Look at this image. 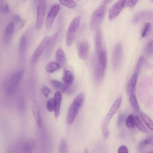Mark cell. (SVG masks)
Returning a JSON list of instances; mask_svg holds the SVG:
<instances>
[{
    "mask_svg": "<svg viewBox=\"0 0 153 153\" xmlns=\"http://www.w3.org/2000/svg\"><path fill=\"white\" fill-rule=\"evenodd\" d=\"M105 69L97 64L96 67L94 74L95 78L98 81H100L103 78Z\"/></svg>",
    "mask_w": 153,
    "mask_h": 153,
    "instance_id": "cell-24",
    "label": "cell"
},
{
    "mask_svg": "<svg viewBox=\"0 0 153 153\" xmlns=\"http://www.w3.org/2000/svg\"><path fill=\"white\" fill-rule=\"evenodd\" d=\"M15 29L13 22L9 23L6 27L3 36V41L5 44H7L11 41Z\"/></svg>",
    "mask_w": 153,
    "mask_h": 153,
    "instance_id": "cell-11",
    "label": "cell"
},
{
    "mask_svg": "<svg viewBox=\"0 0 153 153\" xmlns=\"http://www.w3.org/2000/svg\"><path fill=\"white\" fill-rule=\"evenodd\" d=\"M152 28V24L149 22L146 23L143 27L142 32V37H144L150 33Z\"/></svg>",
    "mask_w": 153,
    "mask_h": 153,
    "instance_id": "cell-28",
    "label": "cell"
},
{
    "mask_svg": "<svg viewBox=\"0 0 153 153\" xmlns=\"http://www.w3.org/2000/svg\"><path fill=\"white\" fill-rule=\"evenodd\" d=\"M84 99L83 93H80L74 98L69 107L67 112L66 121L68 124L72 123L82 106Z\"/></svg>",
    "mask_w": 153,
    "mask_h": 153,
    "instance_id": "cell-1",
    "label": "cell"
},
{
    "mask_svg": "<svg viewBox=\"0 0 153 153\" xmlns=\"http://www.w3.org/2000/svg\"><path fill=\"white\" fill-rule=\"evenodd\" d=\"M129 100L134 110L137 113H140V110L135 95L134 94L130 95Z\"/></svg>",
    "mask_w": 153,
    "mask_h": 153,
    "instance_id": "cell-26",
    "label": "cell"
},
{
    "mask_svg": "<svg viewBox=\"0 0 153 153\" xmlns=\"http://www.w3.org/2000/svg\"><path fill=\"white\" fill-rule=\"evenodd\" d=\"M148 153H153V150L150 151Z\"/></svg>",
    "mask_w": 153,
    "mask_h": 153,
    "instance_id": "cell-44",
    "label": "cell"
},
{
    "mask_svg": "<svg viewBox=\"0 0 153 153\" xmlns=\"http://www.w3.org/2000/svg\"><path fill=\"white\" fill-rule=\"evenodd\" d=\"M126 0H120L116 1L110 9L108 19L110 21L114 19L121 12L125 6Z\"/></svg>",
    "mask_w": 153,
    "mask_h": 153,
    "instance_id": "cell-7",
    "label": "cell"
},
{
    "mask_svg": "<svg viewBox=\"0 0 153 153\" xmlns=\"http://www.w3.org/2000/svg\"><path fill=\"white\" fill-rule=\"evenodd\" d=\"M61 65L57 62L50 61L48 62L45 67V69L48 73H53L60 69Z\"/></svg>",
    "mask_w": 153,
    "mask_h": 153,
    "instance_id": "cell-18",
    "label": "cell"
},
{
    "mask_svg": "<svg viewBox=\"0 0 153 153\" xmlns=\"http://www.w3.org/2000/svg\"><path fill=\"white\" fill-rule=\"evenodd\" d=\"M14 24L17 26L16 29L18 30L21 29L24 25L25 21L22 19V17L18 14H16L13 17Z\"/></svg>",
    "mask_w": 153,
    "mask_h": 153,
    "instance_id": "cell-25",
    "label": "cell"
},
{
    "mask_svg": "<svg viewBox=\"0 0 153 153\" xmlns=\"http://www.w3.org/2000/svg\"><path fill=\"white\" fill-rule=\"evenodd\" d=\"M126 126L130 128H133L134 125V118L131 114L128 115L127 117L126 121Z\"/></svg>",
    "mask_w": 153,
    "mask_h": 153,
    "instance_id": "cell-29",
    "label": "cell"
},
{
    "mask_svg": "<svg viewBox=\"0 0 153 153\" xmlns=\"http://www.w3.org/2000/svg\"><path fill=\"white\" fill-rule=\"evenodd\" d=\"M125 118V116L124 114L120 115L118 118L117 125L118 126L120 127L123 123Z\"/></svg>",
    "mask_w": 153,
    "mask_h": 153,
    "instance_id": "cell-38",
    "label": "cell"
},
{
    "mask_svg": "<svg viewBox=\"0 0 153 153\" xmlns=\"http://www.w3.org/2000/svg\"><path fill=\"white\" fill-rule=\"evenodd\" d=\"M122 101V98H118L113 104L105 117L101 126L103 136L105 139H107L109 136V132L108 126L112 117L120 107Z\"/></svg>",
    "mask_w": 153,
    "mask_h": 153,
    "instance_id": "cell-2",
    "label": "cell"
},
{
    "mask_svg": "<svg viewBox=\"0 0 153 153\" xmlns=\"http://www.w3.org/2000/svg\"><path fill=\"white\" fill-rule=\"evenodd\" d=\"M45 1H39L37 6L36 23V27L38 31L40 30L42 27L45 18Z\"/></svg>",
    "mask_w": 153,
    "mask_h": 153,
    "instance_id": "cell-5",
    "label": "cell"
},
{
    "mask_svg": "<svg viewBox=\"0 0 153 153\" xmlns=\"http://www.w3.org/2000/svg\"><path fill=\"white\" fill-rule=\"evenodd\" d=\"M137 0H127L126 1L125 6L131 8L134 7L137 4Z\"/></svg>",
    "mask_w": 153,
    "mask_h": 153,
    "instance_id": "cell-40",
    "label": "cell"
},
{
    "mask_svg": "<svg viewBox=\"0 0 153 153\" xmlns=\"http://www.w3.org/2000/svg\"><path fill=\"white\" fill-rule=\"evenodd\" d=\"M144 61V58L143 56H142L139 58L137 64L135 73L138 74L141 69Z\"/></svg>",
    "mask_w": 153,
    "mask_h": 153,
    "instance_id": "cell-36",
    "label": "cell"
},
{
    "mask_svg": "<svg viewBox=\"0 0 153 153\" xmlns=\"http://www.w3.org/2000/svg\"><path fill=\"white\" fill-rule=\"evenodd\" d=\"M42 91L43 94L46 98H47L48 97L51 91L49 88L45 86L42 87Z\"/></svg>",
    "mask_w": 153,
    "mask_h": 153,
    "instance_id": "cell-39",
    "label": "cell"
},
{
    "mask_svg": "<svg viewBox=\"0 0 153 153\" xmlns=\"http://www.w3.org/2000/svg\"><path fill=\"white\" fill-rule=\"evenodd\" d=\"M67 145L65 140L62 139L59 146V153H68Z\"/></svg>",
    "mask_w": 153,
    "mask_h": 153,
    "instance_id": "cell-31",
    "label": "cell"
},
{
    "mask_svg": "<svg viewBox=\"0 0 153 153\" xmlns=\"http://www.w3.org/2000/svg\"><path fill=\"white\" fill-rule=\"evenodd\" d=\"M153 20V11L143 10L136 13L133 17L132 21L137 23L142 21Z\"/></svg>",
    "mask_w": 153,
    "mask_h": 153,
    "instance_id": "cell-9",
    "label": "cell"
},
{
    "mask_svg": "<svg viewBox=\"0 0 153 153\" xmlns=\"http://www.w3.org/2000/svg\"><path fill=\"white\" fill-rule=\"evenodd\" d=\"M153 142V137H150L145 139L140 142L144 146L149 144Z\"/></svg>",
    "mask_w": 153,
    "mask_h": 153,
    "instance_id": "cell-42",
    "label": "cell"
},
{
    "mask_svg": "<svg viewBox=\"0 0 153 153\" xmlns=\"http://www.w3.org/2000/svg\"><path fill=\"white\" fill-rule=\"evenodd\" d=\"M59 9L60 6L57 4H53L51 7L46 18L45 22L47 29H49L51 27Z\"/></svg>",
    "mask_w": 153,
    "mask_h": 153,
    "instance_id": "cell-8",
    "label": "cell"
},
{
    "mask_svg": "<svg viewBox=\"0 0 153 153\" xmlns=\"http://www.w3.org/2000/svg\"><path fill=\"white\" fill-rule=\"evenodd\" d=\"M35 145V141L33 139H29L24 144L23 148V153H32Z\"/></svg>",
    "mask_w": 153,
    "mask_h": 153,
    "instance_id": "cell-17",
    "label": "cell"
},
{
    "mask_svg": "<svg viewBox=\"0 0 153 153\" xmlns=\"http://www.w3.org/2000/svg\"><path fill=\"white\" fill-rule=\"evenodd\" d=\"M33 114L37 126L40 128L42 126V118L36 103L33 101L31 105Z\"/></svg>",
    "mask_w": 153,
    "mask_h": 153,
    "instance_id": "cell-12",
    "label": "cell"
},
{
    "mask_svg": "<svg viewBox=\"0 0 153 153\" xmlns=\"http://www.w3.org/2000/svg\"><path fill=\"white\" fill-rule=\"evenodd\" d=\"M138 74L134 73L132 76L131 79L129 80V82L131 85L135 88L137 77Z\"/></svg>",
    "mask_w": 153,
    "mask_h": 153,
    "instance_id": "cell-37",
    "label": "cell"
},
{
    "mask_svg": "<svg viewBox=\"0 0 153 153\" xmlns=\"http://www.w3.org/2000/svg\"><path fill=\"white\" fill-rule=\"evenodd\" d=\"M51 83L53 86L55 88L60 90L61 91L63 88L64 83L57 80H52Z\"/></svg>",
    "mask_w": 153,
    "mask_h": 153,
    "instance_id": "cell-32",
    "label": "cell"
},
{
    "mask_svg": "<svg viewBox=\"0 0 153 153\" xmlns=\"http://www.w3.org/2000/svg\"><path fill=\"white\" fill-rule=\"evenodd\" d=\"M146 54L148 57L153 56V40L148 44L146 49Z\"/></svg>",
    "mask_w": 153,
    "mask_h": 153,
    "instance_id": "cell-34",
    "label": "cell"
},
{
    "mask_svg": "<svg viewBox=\"0 0 153 153\" xmlns=\"http://www.w3.org/2000/svg\"><path fill=\"white\" fill-rule=\"evenodd\" d=\"M46 107L48 110L50 112L54 111L55 103L53 98H50L47 101Z\"/></svg>",
    "mask_w": 153,
    "mask_h": 153,
    "instance_id": "cell-33",
    "label": "cell"
},
{
    "mask_svg": "<svg viewBox=\"0 0 153 153\" xmlns=\"http://www.w3.org/2000/svg\"><path fill=\"white\" fill-rule=\"evenodd\" d=\"M0 10L1 12L4 13H7L9 11L8 4L1 0L0 1Z\"/></svg>",
    "mask_w": 153,
    "mask_h": 153,
    "instance_id": "cell-35",
    "label": "cell"
},
{
    "mask_svg": "<svg viewBox=\"0 0 153 153\" xmlns=\"http://www.w3.org/2000/svg\"><path fill=\"white\" fill-rule=\"evenodd\" d=\"M24 73V70H21L12 75L9 79V83L11 88L13 89L17 85L22 78Z\"/></svg>",
    "mask_w": 153,
    "mask_h": 153,
    "instance_id": "cell-14",
    "label": "cell"
},
{
    "mask_svg": "<svg viewBox=\"0 0 153 153\" xmlns=\"http://www.w3.org/2000/svg\"><path fill=\"white\" fill-rule=\"evenodd\" d=\"M62 80L64 83L71 85L74 80L72 72L69 70H65L62 76Z\"/></svg>",
    "mask_w": 153,
    "mask_h": 153,
    "instance_id": "cell-20",
    "label": "cell"
},
{
    "mask_svg": "<svg viewBox=\"0 0 153 153\" xmlns=\"http://www.w3.org/2000/svg\"><path fill=\"white\" fill-rule=\"evenodd\" d=\"M134 125L140 131L144 132H147V130L141 121L140 118L137 116L134 117Z\"/></svg>",
    "mask_w": 153,
    "mask_h": 153,
    "instance_id": "cell-27",
    "label": "cell"
},
{
    "mask_svg": "<svg viewBox=\"0 0 153 153\" xmlns=\"http://www.w3.org/2000/svg\"><path fill=\"white\" fill-rule=\"evenodd\" d=\"M140 115L142 120L146 124L148 128L153 131V121L146 114L143 112H140Z\"/></svg>",
    "mask_w": 153,
    "mask_h": 153,
    "instance_id": "cell-22",
    "label": "cell"
},
{
    "mask_svg": "<svg viewBox=\"0 0 153 153\" xmlns=\"http://www.w3.org/2000/svg\"><path fill=\"white\" fill-rule=\"evenodd\" d=\"M109 1H105L93 12L90 22V27L92 29H96L103 20L105 12L106 4Z\"/></svg>",
    "mask_w": 153,
    "mask_h": 153,
    "instance_id": "cell-3",
    "label": "cell"
},
{
    "mask_svg": "<svg viewBox=\"0 0 153 153\" xmlns=\"http://www.w3.org/2000/svg\"><path fill=\"white\" fill-rule=\"evenodd\" d=\"M54 100L55 103L54 110V116L56 119L58 118L60 113V106L62 101V96L59 92H56L54 95Z\"/></svg>",
    "mask_w": 153,
    "mask_h": 153,
    "instance_id": "cell-15",
    "label": "cell"
},
{
    "mask_svg": "<svg viewBox=\"0 0 153 153\" xmlns=\"http://www.w3.org/2000/svg\"><path fill=\"white\" fill-rule=\"evenodd\" d=\"M98 56L97 64L105 69L107 62V55L106 50L103 49L98 55Z\"/></svg>",
    "mask_w": 153,
    "mask_h": 153,
    "instance_id": "cell-16",
    "label": "cell"
},
{
    "mask_svg": "<svg viewBox=\"0 0 153 153\" xmlns=\"http://www.w3.org/2000/svg\"><path fill=\"white\" fill-rule=\"evenodd\" d=\"M51 39L49 36H46L41 41L33 52L31 59V63L35 64L38 61L44 50L49 43Z\"/></svg>",
    "mask_w": 153,
    "mask_h": 153,
    "instance_id": "cell-6",
    "label": "cell"
},
{
    "mask_svg": "<svg viewBox=\"0 0 153 153\" xmlns=\"http://www.w3.org/2000/svg\"><path fill=\"white\" fill-rule=\"evenodd\" d=\"M118 153H128V149L126 146H121L118 148Z\"/></svg>",
    "mask_w": 153,
    "mask_h": 153,
    "instance_id": "cell-41",
    "label": "cell"
},
{
    "mask_svg": "<svg viewBox=\"0 0 153 153\" xmlns=\"http://www.w3.org/2000/svg\"><path fill=\"white\" fill-rule=\"evenodd\" d=\"M95 43L97 55L103 49L102 48V42L100 31L98 30L95 37Z\"/></svg>",
    "mask_w": 153,
    "mask_h": 153,
    "instance_id": "cell-21",
    "label": "cell"
},
{
    "mask_svg": "<svg viewBox=\"0 0 153 153\" xmlns=\"http://www.w3.org/2000/svg\"><path fill=\"white\" fill-rule=\"evenodd\" d=\"M84 153H90L87 148H85L84 150Z\"/></svg>",
    "mask_w": 153,
    "mask_h": 153,
    "instance_id": "cell-43",
    "label": "cell"
},
{
    "mask_svg": "<svg viewBox=\"0 0 153 153\" xmlns=\"http://www.w3.org/2000/svg\"><path fill=\"white\" fill-rule=\"evenodd\" d=\"M122 56V46L121 44L119 43L115 46L113 54V65L114 69L119 66Z\"/></svg>",
    "mask_w": 153,
    "mask_h": 153,
    "instance_id": "cell-10",
    "label": "cell"
},
{
    "mask_svg": "<svg viewBox=\"0 0 153 153\" xmlns=\"http://www.w3.org/2000/svg\"><path fill=\"white\" fill-rule=\"evenodd\" d=\"M80 21V16H77L72 21L68 28L66 36V43L68 46L72 44L74 38L75 33Z\"/></svg>",
    "mask_w": 153,
    "mask_h": 153,
    "instance_id": "cell-4",
    "label": "cell"
},
{
    "mask_svg": "<svg viewBox=\"0 0 153 153\" xmlns=\"http://www.w3.org/2000/svg\"><path fill=\"white\" fill-rule=\"evenodd\" d=\"M59 1L63 5L70 8H74L76 5V2L73 0H59Z\"/></svg>",
    "mask_w": 153,
    "mask_h": 153,
    "instance_id": "cell-30",
    "label": "cell"
},
{
    "mask_svg": "<svg viewBox=\"0 0 153 153\" xmlns=\"http://www.w3.org/2000/svg\"><path fill=\"white\" fill-rule=\"evenodd\" d=\"M55 57L57 62L61 65H63L65 63V55L63 51L61 49L59 48L56 50Z\"/></svg>",
    "mask_w": 153,
    "mask_h": 153,
    "instance_id": "cell-19",
    "label": "cell"
},
{
    "mask_svg": "<svg viewBox=\"0 0 153 153\" xmlns=\"http://www.w3.org/2000/svg\"><path fill=\"white\" fill-rule=\"evenodd\" d=\"M89 52V45L86 41L82 42L80 44L78 50L79 55L82 60H85L88 57Z\"/></svg>",
    "mask_w": 153,
    "mask_h": 153,
    "instance_id": "cell-13",
    "label": "cell"
},
{
    "mask_svg": "<svg viewBox=\"0 0 153 153\" xmlns=\"http://www.w3.org/2000/svg\"><path fill=\"white\" fill-rule=\"evenodd\" d=\"M26 37L23 35L21 38L19 46V52L20 56L21 57L24 56L25 52Z\"/></svg>",
    "mask_w": 153,
    "mask_h": 153,
    "instance_id": "cell-23",
    "label": "cell"
}]
</instances>
